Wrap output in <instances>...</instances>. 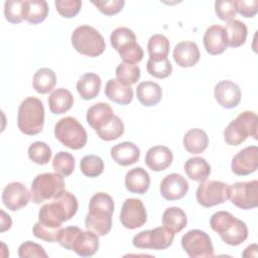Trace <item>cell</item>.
Segmentation results:
<instances>
[{
	"instance_id": "22",
	"label": "cell",
	"mask_w": 258,
	"mask_h": 258,
	"mask_svg": "<svg viewBox=\"0 0 258 258\" xmlns=\"http://www.w3.org/2000/svg\"><path fill=\"white\" fill-rule=\"evenodd\" d=\"M173 160L171 150L163 145L151 147L145 155L146 165L153 171H161L170 166Z\"/></svg>"
},
{
	"instance_id": "18",
	"label": "cell",
	"mask_w": 258,
	"mask_h": 258,
	"mask_svg": "<svg viewBox=\"0 0 258 258\" xmlns=\"http://www.w3.org/2000/svg\"><path fill=\"white\" fill-rule=\"evenodd\" d=\"M214 95L219 105L226 109L235 108L241 101V91L239 86L229 80L219 82L215 86Z\"/></svg>"
},
{
	"instance_id": "23",
	"label": "cell",
	"mask_w": 258,
	"mask_h": 258,
	"mask_svg": "<svg viewBox=\"0 0 258 258\" xmlns=\"http://www.w3.org/2000/svg\"><path fill=\"white\" fill-rule=\"evenodd\" d=\"M110 152L113 160L122 166L134 164L140 157V150L138 146L129 141H124L114 145Z\"/></svg>"
},
{
	"instance_id": "4",
	"label": "cell",
	"mask_w": 258,
	"mask_h": 258,
	"mask_svg": "<svg viewBox=\"0 0 258 258\" xmlns=\"http://www.w3.org/2000/svg\"><path fill=\"white\" fill-rule=\"evenodd\" d=\"M44 125V107L42 102L35 97H27L18 108L17 126L26 135L40 133Z\"/></svg>"
},
{
	"instance_id": "20",
	"label": "cell",
	"mask_w": 258,
	"mask_h": 258,
	"mask_svg": "<svg viewBox=\"0 0 258 258\" xmlns=\"http://www.w3.org/2000/svg\"><path fill=\"white\" fill-rule=\"evenodd\" d=\"M200 49L196 42L181 41L173 49V59L181 68H190L200 60Z\"/></svg>"
},
{
	"instance_id": "44",
	"label": "cell",
	"mask_w": 258,
	"mask_h": 258,
	"mask_svg": "<svg viewBox=\"0 0 258 258\" xmlns=\"http://www.w3.org/2000/svg\"><path fill=\"white\" fill-rule=\"evenodd\" d=\"M215 11L221 20H232L237 14V3L234 0H218L215 2Z\"/></svg>"
},
{
	"instance_id": "33",
	"label": "cell",
	"mask_w": 258,
	"mask_h": 258,
	"mask_svg": "<svg viewBox=\"0 0 258 258\" xmlns=\"http://www.w3.org/2000/svg\"><path fill=\"white\" fill-rule=\"evenodd\" d=\"M225 31L228 39V46L239 47L245 43L247 38V26L238 19H232L225 24Z\"/></svg>"
},
{
	"instance_id": "45",
	"label": "cell",
	"mask_w": 258,
	"mask_h": 258,
	"mask_svg": "<svg viewBox=\"0 0 258 258\" xmlns=\"http://www.w3.org/2000/svg\"><path fill=\"white\" fill-rule=\"evenodd\" d=\"M54 4L56 11L64 18L77 16L82 7V1L80 0H56Z\"/></svg>"
},
{
	"instance_id": "32",
	"label": "cell",
	"mask_w": 258,
	"mask_h": 258,
	"mask_svg": "<svg viewBox=\"0 0 258 258\" xmlns=\"http://www.w3.org/2000/svg\"><path fill=\"white\" fill-rule=\"evenodd\" d=\"M183 168L186 175L196 181L207 180L211 174V166L203 157L188 158L185 161Z\"/></svg>"
},
{
	"instance_id": "2",
	"label": "cell",
	"mask_w": 258,
	"mask_h": 258,
	"mask_svg": "<svg viewBox=\"0 0 258 258\" xmlns=\"http://www.w3.org/2000/svg\"><path fill=\"white\" fill-rule=\"evenodd\" d=\"M114 201L105 192L95 194L89 203V212L86 216V228L98 236H106L112 228Z\"/></svg>"
},
{
	"instance_id": "13",
	"label": "cell",
	"mask_w": 258,
	"mask_h": 258,
	"mask_svg": "<svg viewBox=\"0 0 258 258\" xmlns=\"http://www.w3.org/2000/svg\"><path fill=\"white\" fill-rule=\"evenodd\" d=\"M229 185L218 180H204L198 186L196 198L204 208H211L228 200Z\"/></svg>"
},
{
	"instance_id": "10",
	"label": "cell",
	"mask_w": 258,
	"mask_h": 258,
	"mask_svg": "<svg viewBox=\"0 0 258 258\" xmlns=\"http://www.w3.org/2000/svg\"><path fill=\"white\" fill-rule=\"evenodd\" d=\"M174 233L165 227L142 231L133 237V246L139 249L164 250L173 242Z\"/></svg>"
},
{
	"instance_id": "14",
	"label": "cell",
	"mask_w": 258,
	"mask_h": 258,
	"mask_svg": "<svg viewBox=\"0 0 258 258\" xmlns=\"http://www.w3.org/2000/svg\"><path fill=\"white\" fill-rule=\"evenodd\" d=\"M147 221V214L143 203L139 199H126L120 212V222L126 229L134 230L142 227Z\"/></svg>"
},
{
	"instance_id": "37",
	"label": "cell",
	"mask_w": 258,
	"mask_h": 258,
	"mask_svg": "<svg viewBox=\"0 0 258 258\" xmlns=\"http://www.w3.org/2000/svg\"><path fill=\"white\" fill-rule=\"evenodd\" d=\"M117 81L125 86H131L137 83L140 78V69L135 63L121 62L116 68Z\"/></svg>"
},
{
	"instance_id": "3",
	"label": "cell",
	"mask_w": 258,
	"mask_h": 258,
	"mask_svg": "<svg viewBox=\"0 0 258 258\" xmlns=\"http://www.w3.org/2000/svg\"><path fill=\"white\" fill-rule=\"evenodd\" d=\"M210 226L226 244L231 246H238L248 238L246 224L226 211L213 214L210 219Z\"/></svg>"
},
{
	"instance_id": "24",
	"label": "cell",
	"mask_w": 258,
	"mask_h": 258,
	"mask_svg": "<svg viewBox=\"0 0 258 258\" xmlns=\"http://www.w3.org/2000/svg\"><path fill=\"white\" fill-rule=\"evenodd\" d=\"M114 117L111 106L107 103H97L90 107L87 111V122L95 130H99L108 124Z\"/></svg>"
},
{
	"instance_id": "19",
	"label": "cell",
	"mask_w": 258,
	"mask_h": 258,
	"mask_svg": "<svg viewBox=\"0 0 258 258\" xmlns=\"http://www.w3.org/2000/svg\"><path fill=\"white\" fill-rule=\"evenodd\" d=\"M203 42L208 53L212 55L223 53L228 47V39L225 28L221 25L210 26L204 34Z\"/></svg>"
},
{
	"instance_id": "47",
	"label": "cell",
	"mask_w": 258,
	"mask_h": 258,
	"mask_svg": "<svg viewBox=\"0 0 258 258\" xmlns=\"http://www.w3.org/2000/svg\"><path fill=\"white\" fill-rule=\"evenodd\" d=\"M81 230L82 229L76 226H69L66 228H61L57 234L56 242L64 249L72 250L73 242Z\"/></svg>"
},
{
	"instance_id": "41",
	"label": "cell",
	"mask_w": 258,
	"mask_h": 258,
	"mask_svg": "<svg viewBox=\"0 0 258 258\" xmlns=\"http://www.w3.org/2000/svg\"><path fill=\"white\" fill-rule=\"evenodd\" d=\"M28 157L36 164H47L51 158V149L46 143L35 141L28 147Z\"/></svg>"
},
{
	"instance_id": "8",
	"label": "cell",
	"mask_w": 258,
	"mask_h": 258,
	"mask_svg": "<svg viewBox=\"0 0 258 258\" xmlns=\"http://www.w3.org/2000/svg\"><path fill=\"white\" fill-rule=\"evenodd\" d=\"M112 47L125 62L136 63L143 58V49L137 43L134 32L128 27H118L110 35Z\"/></svg>"
},
{
	"instance_id": "51",
	"label": "cell",
	"mask_w": 258,
	"mask_h": 258,
	"mask_svg": "<svg viewBox=\"0 0 258 258\" xmlns=\"http://www.w3.org/2000/svg\"><path fill=\"white\" fill-rule=\"evenodd\" d=\"M12 221L9 215H7L4 211H1V232H5L9 230L11 227Z\"/></svg>"
},
{
	"instance_id": "11",
	"label": "cell",
	"mask_w": 258,
	"mask_h": 258,
	"mask_svg": "<svg viewBox=\"0 0 258 258\" xmlns=\"http://www.w3.org/2000/svg\"><path fill=\"white\" fill-rule=\"evenodd\" d=\"M181 246L190 258L214 257V247L210 236L202 230H190L181 237Z\"/></svg>"
},
{
	"instance_id": "28",
	"label": "cell",
	"mask_w": 258,
	"mask_h": 258,
	"mask_svg": "<svg viewBox=\"0 0 258 258\" xmlns=\"http://www.w3.org/2000/svg\"><path fill=\"white\" fill-rule=\"evenodd\" d=\"M74 105V97L72 93L63 88L52 91L48 97V106L51 113L60 115L68 112Z\"/></svg>"
},
{
	"instance_id": "38",
	"label": "cell",
	"mask_w": 258,
	"mask_h": 258,
	"mask_svg": "<svg viewBox=\"0 0 258 258\" xmlns=\"http://www.w3.org/2000/svg\"><path fill=\"white\" fill-rule=\"evenodd\" d=\"M52 167L56 173L69 176L75 169V157L67 151H59L53 157Z\"/></svg>"
},
{
	"instance_id": "15",
	"label": "cell",
	"mask_w": 258,
	"mask_h": 258,
	"mask_svg": "<svg viewBox=\"0 0 258 258\" xmlns=\"http://www.w3.org/2000/svg\"><path fill=\"white\" fill-rule=\"evenodd\" d=\"M31 199V194L21 182L8 183L2 192V202L10 211H19L24 208Z\"/></svg>"
},
{
	"instance_id": "17",
	"label": "cell",
	"mask_w": 258,
	"mask_h": 258,
	"mask_svg": "<svg viewBox=\"0 0 258 258\" xmlns=\"http://www.w3.org/2000/svg\"><path fill=\"white\" fill-rule=\"evenodd\" d=\"M159 189L167 201L180 200L188 191V181L179 173H170L162 179Z\"/></svg>"
},
{
	"instance_id": "39",
	"label": "cell",
	"mask_w": 258,
	"mask_h": 258,
	"mask_svg": "<svg viewBox=\"0 0 258 258\" xmlns=\"http://www.w3.org/2000/svg\"><path fill=\"white\" fill-rule=\"evenodd\" d=\"M80 168L84 175L88 177H96L102 174L104 170V161L98 155H86L80 162Z\"/></svg>"
},
{
	"instance_id": "26",
	"label": "cell",
	"mask_w": 258,
	"mask_h": 258,
	"mask_svg": "<svg viewBox=\"0 0 258 258\" xmlns=\"http://www.w3.org/2000/svg\"><path fill=\"white\" fill-rule=\"evenodd\" d=\"M136 97L143 106H155L162 98V90L157 83L151 81L142 82L136 88Z\"/></svg>"
},
{
	"instance_id": "7",
	"label": "cell",
	"mask_w": 258,
	"mask_h": 258,
	"mask_svg": "<svg viewBox=\"0 0 258 258\" xmlns=\"http://www.w3.org/2000/svg\"><path fill=\"white\" fill-rule=\"evenodd\" d=\"M72 44L74 48L81 54L96 57L101 55L106 43L101 33L90 25L78 26L72 33Z\"/></svg>"
},
{
	"instance_id": "12",
	"label": "cell",
	"mask_w": 258,
	"mask_h": 258,
	"mask_svg": "<svg viewBox=\"0 0 258 258\" xmlns=\"http://www.w3.org/2000/svg\"><path fill=\"white\" fill-rule=\"evenodd\" d=\"M228 199L242 210L256 208L258 206V181H240L231 184L228 187Z\"/></svg>"
},
{
	"instance_id": "34",
	"label": "cell",
	"mask_w": 258,
	"mask_h": 258,
	"mask_svg": "<svg viewBox=\"0 0 258 258\" xmlns=\"http://www.w3.org/2000/svg\"><path fill=\"white\" fill-rule=\"evenodd\" d=\"M187 223L184 211L177 207L167 208L162 215V226L171 232L178 233L185 228Z\"/></svg>"
},
{
	"instance_id": "5",
	"label": "cell",
	"mask_w": 258,
	"mask_h": 258,
	"mask_svg": "<svg viewBox=\"0 0 258 258\" xmlns=\"http://www.w3.org/2000/svg\"><path fill=\"white\" fill-rule=\"evenodd\" d=\"M66 191L63 176L56 172L40 173L34 177L30 187L31 200L34 204H41L60 197Z\"/></svg>"
},
{
	"instance_id": "46",
	"label": "cell",
	"mask_w": 258,
	"mask_h": 258,
	"mask_svg": "<svg viewBox=\"0 0 258 258\" xmlns=\"http://www.w3.org/2000/svg\"><path fill=\"white\" fill-rule=\"evenodd\" d=\"M18 256L20 258H31V257H43L47 258V254L43 247L32 241H26L22 243L18 248Z\"/></svg>"
},
{
	"instance_id": "35",
	"label": "cell",
	"mask_w": 258,
	"mask_h": 258,
	"mask_svg": "<svg viewBox=\"0 0 258 258\" xmlns=\"http://www.w3.org/2000/svg\"><path fill=\"white\" fill-rule=\"evenodd\" d=\"M56 84L55 73L48 68H41L36 71L32 79L33 89L39 94H47Z\"/></svg>"
},
{
	"instance_id": "36",
	"label": "cell",
	"mask_w": 258,
	"mask_h": 258,
	"mask_svg": "<svg viewBox=\"0 0 258 258\" xmlns=\"http://www.w3.org/2000/svg\"><path fill=\"white\" fill-rule=\"evenodd\" d=\"M169 40L163 34L152 35L147 44L149 58L153 60H159L167 58L169 52Z\"/></svg>"
},
{
	"instance_id": "40",
	"label": "cell",
	"mask_w": 258,
	"mask_h": 258,
	"mask_svg": "<svg viewBox=\"0 0 258 258\" xmlns=\"http://www.w3.org/2000/svg\"><path fill=\"white\" fill-rule=\"evenodd\" d=\"M96 133L102 140H105V141L115 140L124 133L123 121L118 116L114 115L113 119L104 127L97 130Z\"/></svg>"
},
{
	"instance_id": "16",
	"label": "cell",
	"mask_w": 258,
	"mask_h": 258,
	"mask_svg": "<svg viewBox=\"0 0 258 258\" xmlns=\"http://www.w3.org/2000/svg\"><path fill=\"white\" fill-rule=\"evenodd\" d=\"M258 147L248 146L240 150L232 159L231 169L237 175H248L257 170Z\"/></svg>"
},
{
	"instance_id": "30",
	"label": "cell",
	"mask_w": 258,
	"mask_h": 258,
	"mask_svg": "<svg viewBox=\"0 0 258 258\" xmlns=\"http://www.w3.org/2000/svg\"><path fill=\"white\" fill-rule=\"evenodd\" d=\"M208 145L209 138L203 129L192 128L183 136V146L185 150L191 154H200L204 152Z\"/></svg>"
},
{
	"instance_id": "52",
	"label": "cell",
	"mask_w": 258,
	"mask_h": 258,
	"mask_svg": "<svg viewBox=\"0 0 258 258\" xmlns=\"http://www.w3.org/2000/svg\"><path fill=\"white\" fill-rule=\"evenodd\" d=\"M251 252L257 254V245L256 244H252L250 246H248L244 252L242 253V256L243 257H251Z\"/></svg>"
},
{
	"instance_id": "21",
	"label": "cell",
	"mask_w": 258,
	"mask_h": 258,
	"mask_svg": "<svg viewBox=\"0 0 258 258\" xmlns=\"http://www.w3.org/2000/svg\"><path fill=\"white\" fill-rule=\"evenodd\" d=\"M99 236L91 231L81 230L76 236L72 250L81 257L93 256L99 249Z\"/></svg>"
},
{
	"instance_id": "25",
	"label": "cell",
	"mask_w": 258,
	"mask_h": 258,
	"mask_svg": "<svg viewBox=\"0 0 258 258\" xmlns=\"http://www.w3.org/2000/svg\"><path fill=\"white\" fill-rule=\"evenodd\" d=\"M150 185V176L142 167H134L125 175V186L132 194L143 195Z\"/></svg>"
},
{
	"instance_id": "29",
	"label": "cell",
	"mask_w": 258,
	"mask_h": 258,
	"mask_svg": "<svg viewBox=\"0 0 258 258\" xmlns=\"http://www.w3.org/2000/svg\"><path fill=\"white\" fill-rule=\"evenodd\" d=\"M101 89V78L94 73L83 75L77 83V91L84 100L95 99Z\"/></svg>"
},
{
	"instance_id": "31",
	"label": "cell",
	"mask_w": 258,
	"mask_h": 258,
	"mask_svg": "<svg viewBox=\"0 0 258 258\" xmlns=\"http://www.w3.org/2000/svg\"><path fill=\"white\" fill-rule=\"evenodd\" d=\"M48 14V5L44 0H24L23 19L31 24L42 22Z\"/></svg>"
},
{
	"instance_id": "49",
	"label": "cell",
	"mask_w": 258,
	"mask_h": 258,
	"mask_svg": "<svg viewBox=\"0 0 258 258\" xmlns=\"http://www.w3.org/2000/svg\"><path fill=\"white\" fill-rule=\"evenodd\" d=\"M59 230H51L49 228L42 226L39 222H37L34 224L32 232L36 238L41 239L45 242L53 243V242H56V238H57V234H58Z\"/></svg>"
},
{
	"instance_id": "42",
	"label": "cell",
	"mask_w": 258,
	"mask_h": 258,
	"mask_svg": "<svg viewBox=\"0 0 258 258\" xmlns=\"http://www.w3.org/2000/svg\"><path fill=\"white\" fill-rule=\"evenodd\" d=\"M147 72L150 76L157 79H165L171 75L172 66L168 58H163L159 60L148 59L146 64Z\"/></svg>"
},
{
	"instance_id": "6",
	"label": "cell",
	"mask_w": 258,
	"mask_h": 258,
	"mask_svg": "<svg viewBox=\"0 0 258 258\" xmlns=\"http://www.w3.org/2000/svg\"><path fill=\"white\" fill-rule=\"evenodd\" d=\"M258 117L252 111L240 113L224 130V139L229 145L237 146L244 142L248 136L257 139Z\"/></svg>"
},
{
	"instance_id": "9",
	"label": "cell",
	"mask_w": 258,
	"mask_h": 258,
	"mask_svg": "<svg viewBox=\"0 0 258 258\" xmlns=\"http://www.w3.org/2000/svg\"><path fill=\"white\" fill-rule=\"evenodd\" d=\"M55 138L70 149L83 148L88 139L84 126L74 117L61 118L54 126Z\"/></svg>"
},
{
	"instance_id": "1",
	"label": "cell",
	"mask_w": 258,
	"mask_h": 258,
	"mask_svg": "<svg viewBox=\"0 0 258 258\" xmlns=\"http://www.w3.org/2000/svg\"><path fill=\"white\" fill-rule=\"evenodd\" d=\"M78 211L77 198L70 191L44 204L38 212V222L51 230H59L63 222L71 220Z\"/></svg>"
},
{
	"instance_id": "50",
	"label": "cell",
	"mask_w": 258,
	"mask_h": 258,
	"mask_svg": "<svg viewBox=\"0 0 258 258\" xmlns=\"http://www.w3.org/2000/svg\"><path fill=\"white\" fill-rule=\"evenodd\" d=\"M236 3H237V12H239L242 16L246 18L254 17L258 11L257 0H251V1L239 0V1H236Z\"/></svg>"
},
{
	"instance_id": "27",
	"label": "cell",
	"mask_w": 258,
	"mask_h": 258,
	"mask_svg": "<svg viewBox=\"0 0 258 258\" xmlns=\"http://www.w3.org/2000/svg\"><path fill=\"white\" fill-rule=\"evenodd\" d=\"M105 95L116 104L128 105L133 99V90L130 86H125L117 80L111 79L106 84Z\"/></svg>"
},
{
	"instance_id": "48",
	"label": "cell",
	"mask_w": 258,
	"mask_h": 258,
	"mask_svg": "<svg viewBox=\"0 0 258 258\" xmlns=\"http://www.w3.org/2000/svg\"><path fill=\"white\" fill-rule=\"evenodd\" d=\"M100 12L111 16L120 12L125 4L123 0H109V1H92Z\"/></svg>"
},
{
	"instance_id": "43",
	"label": "cell",
	"mask_w": 258,
	"mask_h": 258,
	"mask_svg": "<svg viewBox=\"0 0 258 258\" xmlns=\"http://www.w3.org/2000/svg\"><path fill=\"white\" fill-rule=\"evenodd\" d=\"M24 0H7L4 3V15L10 23H20L23 20Z\"/></svg>"
}]
</instances>
